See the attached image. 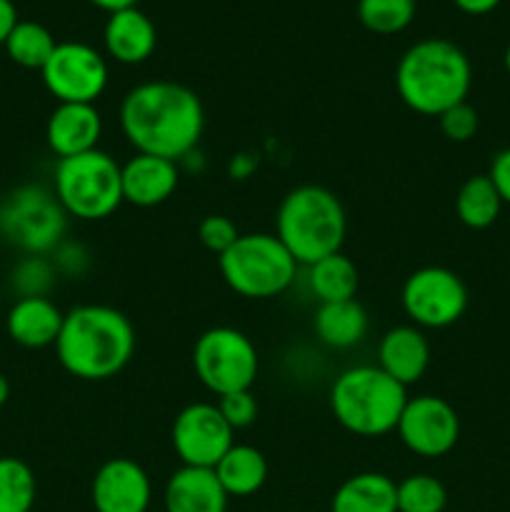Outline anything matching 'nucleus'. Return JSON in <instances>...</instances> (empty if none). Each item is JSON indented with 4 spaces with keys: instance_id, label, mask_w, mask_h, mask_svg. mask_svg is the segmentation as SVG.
I'll return each mask as SVG.
<instances>
[{
    "instance_id": "nucleus-1",
    "label": "nucleus",
    "mask_w": 510,
    "mask_h": 512,
    "mask_svg": "<svg viewBox=\"0 0 510 512\" xmlns=\"http://www.w3.org/2000/svg\"><path fill=\"white\" fill-rule=\"evenodd\" d=\"M120 130L135 153L185 160L205 130V110L188 85L150 80L135 85L120 103Z\"/></svg>"
},
{
    "instance_id": "nucleus-2",
    "label": "nucleus",
    "mask_w": 510,
    "mask_h": 512,
    "mask_svg": "<svg viewBox=\"0 0 510 512\" xmlns=\"http://www.w3.org/2000/svg\"><path fill=\"white\" fill-rule=\"evenodd\" d=\"M135 353L130 318L110 305H78L63 318L55 355L65 373L98 383L115 378Z\"/></svg>"
},
{
    "instance_id": "nucleus-3",
    "label": "nucleus",
    "mask_w": 510,
    "mask_h": 512,
    "mask_svg": "<svg viewBox=\"0 0 510 512\" xmlns=\"http://www.w3.org/2000/svg\"><path fill=\"white\" fill-rule=\"evenodd\" d=\"M473 68L463 48L445 38H425L410 45L395 68L400 100L420 115L438 118L453 105L465 103Z\"/></svg>"
},
{
    "instance_id": "nucleus-4",
    "label": "nucleus",
    "mask_w": 510,
    "mask_h": 512,
    "mask_svg": "<svg viewBox=\"0 0 510 512\" xmlns=\"http://www.w3.org/2000/svg\"><path fill=\"white\" fill-rule=\"evenodd\" d=\"M275 235L298 265H313L340 253L348 235V215L335 193L323 185H298L280 203Z\"/></svg>"
},
{
    "instance_id": "nucleus-5",
    "label": "nucleus",
    "mask_w": 510,
    "mask_h": 512,
    "mask_svg": "<svg viewBox=\"0 0 510 512\" xmlns=\"http://www.w3.org/2000/svg\"><path fill=\"white\" fill-rule=\"evenodd\" d=\"M408 403V388L390 378L378 365H355L343 370L330 388L333 418L358 438H383L398 428Z\"/></svg>"
},
{
    "instance_id": "nucleus-6",
    "label": "nucleus",
    "mask_w": 510,
    "mask_h": 512,
    "mask_svg": "<svg viewBox=\"0 0 510 512\" xmlns=\"http://www.w3.org/2000/svg\"><path fill=\"white\" fill-rule=\"evenodd\" d=\"M218 268L233 293L253 300L285 293L298 273V263L275 233H240V238L218 255Z\"/></svg>"
},
{
    "instance_id": "nucleus-7",
    "label": "nucleus",
    "mask_w": 510,
    "mask_h": 512,
    "mask_svg": "<svg viewBox=\"0 0 510 512\" xmlns=\"http://www.w3.org/2000/svg\"><path fill=\"white\" fill-rule=\"evenodd\" d=\"M53 193L70 218L103 220L123 205L120 165L105 150L58 160Z\"/></svg>"
},
{
    "instance_id": "nucleus-8",
    "label": "nucleus",
    "mask_w": 510,
    "mask_h": 512,
    "mask_svg": "<svg viewBox=\"0 0 510 512\" xmlns=\"http://www.w3.org/2000/svg\"><path fill=\"white\" fill-rule=\"evenodd\" d=\"M65 230L68 213L43 185H20L0 203V235L25 255H50Z\"/></svg>"
},
{
    "instance_id": "nucleus-9",
    "label": "nucleus",
    "mask_w": 510,
    "mask_h": 512,
    "mask_svg": "<svg viewBox=\"0 0 510 512\" xmlns=\"http://www.w3.org/2000/svg\"><path fill=\"white\" fill-rule=\"evenodd\" d=\"M193 368L200 383L218 398L250 390L258 378V350L245 333L218 325L195 340Z\"/></svg>"
},
{
    "instance_id": "nucleus-10",
    "label": "nucleus",
    "mask_w": 510,
    "mask_h": 512,
    "mask_svg": "<svg viewBox=\"0 0 510 512\" xmlns=\"http://www.w3.org/2000/svg\"><path fill=\"white\" fill-rule=\"evenodd\" d=\"M400 303L415 328L440 330L463 318L468 310V288L453 270L425 265L405 278Z\"/></svg>"
},
{
    "instance_id": "nucleus-11",
    "label": "nucleus",
    "mask_w": 510,
    "mask_h": 512,
    "mask_svg": "<svg viewBox=\"0 0 510 512\" xmlns=\"http://www.w3.org/2000/svg\"><path fill=\"white\" fill-rule=\"evenodd\" d=\"M48 93L58 103H93L108 88V63L88 43L65 40L40 70Z\"/></svg>"
},
{
    "instance_id": "nucleus-12",
    "label": "nucleus",
    "mask_w": 510,
    "mask_h": 512,
    "mask_svg": "<svg viewBox=\"0 0 510 512\" xmlns=\"http://www.w3.org/2000/svg\"><path fill=\"white\" fill-rule=\"evenodd\" d=\"M395 433L405 448L420 458H443L460 438V418L448 400L438 395L408 398Z\"/></svg>"
},
{
    "instance_id": "nucleus-13",
    "label": "nucleus",
    "mask_w": 510,
    "mask_h": 512,
    "mask_svg": "<svg viewBox=\"0 0 510 512\" xmlns=\"http://www.w3.org/2000/svg\"><path fill=\"white\" fill-rule=\"evenodd\" d=\"M233 433L218 405L193 403L178 413L170 438L180 463L190 468H215L233 448Z\"/></svg>"
},
{
    "instance_id": "nucleus-14",
    "label": "nucleus",
    "mask_w": 510,
    "mask_h": 512,
    "mask_svg": "<svg viewBox=\"0 0 510 512\" xmlns=\"http://www.w3.org/2000/svg\"><path fill=\"white\" fill-rule=\"evenodd\" d=\"M90 500L95 512H148L153 483L135 460L110 458L95 470Z\"/></svg>"
},
{
    "instance_id": "nucleus-15",
    "label": "nucleus",
    "mask_w": 510,
    "mask_h": 512,
    "mask_svg": "<svg viewBox=\"0 0 510 512\" xmlns=\"http://www.w3.org/2000/svg\"><path fill=\"white\" fill-rule=\"evenodd\" d=\"M103 118L93 103H58L45 123V143L58 160L98 150Z\"/></svg>"
},
{
    "instance_id": "nucleus-16",
    "label": "nucleus",
    "mask_w": 510,
    "mask_h": 512,
    "mask_svg": "<svg viewBox=\"0 0 510 512\" xmlns=\"http://www.w3.org/2000/svg\"><path fill=\"white\" fill-rule=\"evenodd\" d=\"M180 170L175 160L158 155L135 153L125 165H120V183H123V203L135 208H155L175 193Z\"/></svg>"
},
{
    "instance_id": "nucleus-17",
    "label": "nucleus",
    "mask_w": 510,
    "mask_h": 512,
    "mask_svg": "<svg viewBox=\"0 0 510 512\" xmlns=\"http://www.w3.org/2000/svg\"><path fill=\"white\" fill-rule=\"evenodd\" d=\"M228 493L220 485L213 468H183L175 470L165 483V512H225Z\"/></svg>"
},
{
    "instance_id": "nucleus-18",
    "label": "nucleus",
    "mask_w": 510,
    "mask_h": 512,
    "mask_svg": "<svg viewBox=\"0 0 510 512\" xmlns=\"http://www.w3.org/2000/svg\"><path fill=\"white\" fill-rule=\"evenodd\" d=\"M430 365V345L415 325H398L380 338L378 368L400 385L418 383Z\"/></svg>"
},
{
    "instance_id": "nucleus-19",
    "label": "nucleus",
    "mask_w": 510,
    "mask_h": 512,
    "mask_svg": "<svg viewBox=\"0 0 510 512\" xmlns=\"http://www.w3.org/2000/svg\"><path fill=\"white\" fill-rule=\"evenodd\" d=\"M103 43L115 63L138 65L153 55L155 45H158V30L143 10L125 8L108 15Z\"/></svg>"
},
{
    "instance_id": "nucleus-20",
    "label": "nucleus",
    "mask_w": 510,
    "mask_h": 512,
    "mask_svg": "<svg viewBox=\"0 0 510 512\" xmlns=\"http://www.w3.org/2000/svg\"><path fill=\"white\" fill-rule=\"evenodd\" d=\"M65 313L50 298H18L8 310L5 328L20 348L40 350L55 345Z\"/></svg>"
},
{
    "instance_id": "nucleus-21",
    "label": "nucleus",
    "mask_w": 510,
    "mask_h": 512,
    "mask_svg": "<svg viewBox=\"0 0 510 512\" xmlns=\"http://www.w3.org/2000/svg\"><path fill=\"white\" fill-rule=\"evenodd\" d=\"M330 512H398V483L373 470L350 475L335 490Z\"/></svg>"
},
{
    "instance_id": "nucleus-22",
    "label": "nucleus",
    "mask_w": 510,
    "mask_h": 512,
    "mask_svg": "<svg viewBox=\"0 0 510 512\" xmlns=\"http://www.w3.org/2000/svg\"><path fill=\"white\" fill-rule=\"evenodd\" d=\"M315 335L333 350H350L368 335V313L358 300L320 303L313 318Z\"/></svg>"
},
{
    "instance_id": "nucleus-23",
    "label": "nucleus",
    "mask_w": 510,
    "mask_h": 512,
    "mask_svg": "<svg viewBox=\"0 0 510 512\" xmlns=\"http://www.w3.org/2000/svg\"><path fill=\"white\" fill-rule=\"evenodd\" d=\"M213 470L228 498L255 495L268 480V460L253 445L233 443V448L220 458V463Z\"/></svg>"
},
{
    "instance_id": "nucleus-24",
    "label": "nucleus",
    "mask_w": 510,
    "mask_h": 512,
    "mask_svg": "<svg viewBox=\"0 0 510 512\" xmlns=\"http://www.w3.org/2000/svg\"><path fill=\"white\" fill-rule=\"evenodd\" d=\"M308 288L318 298V303L353 300L360 288V273L353 260L340 250L308 265Z\"/></svg>"
},
{
    "instance_id": "nucleus-25",
    "label": "nucleus",
    "mask_w": 510,
    "mask_h": 512,
    "mask_svg": "<svg viewBox=\"0 0 510 512\" xmlns=\"http://www.w3.org/2000/svg\"><path fill=\"white\" fill-rule=\"evenodd\" d=\"M503 198L493 185L490 175H473L460 185L455 195V213L460 223L473 230H485L498 220Z\"/></svg>"
},
{
    "instance_id": "nucleus-26",
    "label": "nucleus",
    "mask_w": 510,
    "mask_h": 512,
    "mask_svg": "<svg viewBox=\"0 0 510 512\" xmlns=\"http://www.w3.org/2000/svg\"><path fill=\"white\" fill-rule=\"evenodd\" d=\"M55 38L45 25L35 20H20L10 38L5 40V53L15 65L28 70H43L55 50Z\"/></svg>"
},
{
    "instance_id": "nucleus-27",
    "label": "nucleus",
    "mask_w": 510,
    "mask_h": 512,
    "mask_svg": "<svg viewBox=\"0 0 510 512\" xmlns=\"http://www.w3.org/2000/svg\"><path fill=\"white\" fill-rule=\"evenodd\" d=\"M38 495L28 463L13 455L0 458V512H30Z\"/></svg>"
},
{
    "instance_id": "nucleus-28",
    "label": "nucleus",
    "mask_w": 510,
    "mask_h": 512,
    "mask_svg": "<svg viewBox=\"0 0 510 512\" xmlns=\"http://www.w3.org/2000/svg\"><path fill=\"white\" fill-rule=\"evenodd\" d=\"M415 0H358V20L375 35L403 33L415 20Z\"/></svg>"
},
{
    "instance_id": "nucleus-29",
    "label": "nucleus",
    "mask_w": 510,
    "mask_h": 512,
    "mask_svg": "<svg viewBox=\"0 0 510 512\" xmlns=\"http://www.w3.org/2000/svg\"><path fill=\"white\" fill-rule=\"evenodd\" d=\"M58 283L50 255H23L10 270V288L18 298H50V290Z\"/></svg>"
},
{
    "instance_id": "nucleus-30",
    "label": "nucleus",
    "mask_w": 510,
    "mask_h": 512,
    "mask_svg": "<svg viewBox=\"0 0 510 512\" xmlns=\"http://www.w3.org/2000/svg\"><path fill=\"white\" fill-rule=\"evenodd\" d=\"M448 490L435 475L415 473L398 483V512H443Z\"/></svg>"
},
{
    "instance_id": "nucleus-31",
    "label": "nucleus",
    "mask_w": 510,
    "mask_h": 512,
    "mask_svg": "<svg viewBox=\"0 0 510 512\" xmlns=\"http://www.w3.org/2000/svg\"><path fill=\"white\" fill-rule=\"evenodd\" d=\"M438 123L440 133H443L445 138L453 140V143H468V140L475 138V133H478L480 120L473 105L465 100V103H458L453 105V108L445 110V113H440Z\"/></svg>"
},
{
    "instance_id": "nucleus-32",
    "label": "nucleus",
    "mask_w": 510,
    "mask_h": 512,
    "mask_svg": "<svg viewBox=\"0 0 510 512\" xmlns=\"http://www.w3.org/2000/svg\"><path fill=\"white\" fill-rule=\"evenodd\" d=\"M198 238L210 253L223 255L240 238V230L228 215H205L198 225Z\"/></svg>"
},
{
    "instance_id": "nucleus-33",
    "label": "nucleus",
    "mask_w": 510,
    "mask_h": 512,
    "mask_svg": "<svg viewBox=\"0 0 510 512\" xmlns=\"http://www.w3.org/2000/svg\"><path fill=\"white\" fill-rule=\"evenodd\" d=\"M215 405H218L220 415H223L225 423H228L233 430L250 428V425L255 423V418H258V400L253 398L250 390H238V393L220 395Z\"/></svg>"
},
{
    "instance_id": "nucleus-34",
    "label": "nucleus",
    "mask_w": 510,
    "mask_h": 512,
    "mask_svg": "<svg viewBox=\"0 0 510 512\" xmlns=\"http://www.w3.org/2000/svg\"><path fill=\"white\" fill-rule=\"evenodd\" d=\"M50 260H53L58 275H68V278H80L90 268V253L85 250V245L73 243V240H63L50 253Z\"/></svg>"
},
{
    "instance_id": "nucleus-35",
    "label": "nucleus",
    "mask_w": 510,
    "mask_h": 512,
    "mask_svg": "<svg viewBox=\"0 0 510 512\" xmlns=\"http://www.w3.org/2000/svg\"><path fill=\"white\" fill-rule=\"evenodd\" d=\"M488 175L490 180H493L495 188H498L503 203L510 205V148L500 150V153L495 155L493 163H490Z\"/></svg>"
},
{
    "instance_id": "nucleus-36",
    "label": "nucleus",
    "mask_w": 510,
    "mask_h": 512,
    "mask_svg": "<svg viewBox=\"0 0 510 512\" xmlns=\"http://www.w3.org/2000/svg\"><path fill=\"white\" fill-rule=\"evenodd\" d=\"M18 23V10H15L13 0H0V45H5Z\"/></svg>"
},
{
    "instance_id": "nucleus-37",
    "label": "nucleus",
    "mask_w": 510,
    "mask_h": 512,
    "mask_svg": "<svg viewBox=\"0 0 510 512\" xmlns=\"http://www.w3.org/2000/svg\"><path fill=\"white\" fill-rule=\"evenodd\" d=\"M453 3L455 8H460L468 15H485V13H493L503 0H453Z\"/></svg>"
},
{
    "instance_id": "nucleus-38",
    "label": "nucleus",
    "mask_w": 510,
    "mask_h": 512,
    "mask_svg": "<svg viewBox=\"0 0 510 512\" xmlns=\"http://www.w3.org/2000/svg\"><path fill=\"white\" fill-rule=\"evenodd\" d=\"M255 165H258V160H253L250 155H235L233 160H230V178L235 180H245L250 173L255 170Z\"/></svg>"
},
{
    "instance_id": "nucleus-39",
    "label": "nucleus",
    "mask_w": 510,
    "mask_h": 512,
    "mask_svg": "<svg viewBox=\"0 0 510 512\" xmlns=\"http://www.w3.org/2000/svg\"><path fill=\"white\" fill-rule=\"evenodd\" d=\"M90 3L110 15V13H118V10H125V8H138L140 0H90Z\"/></svg>"
},
{
    "instance_id": "nucleus-40",
    "label": "nucleus",
    "mask_w": 510,
    "mask_h": 512,
    "mask_svg": "<svg viewBox=\"0 0 510 512\" xmlns=\"http://www.w3.org/2000/svg\"><path fill=\"white\" fill-rule=\"evenodd\" d=\"M8 398H10V383H8V378H5V375L0 373V408H3V405L8 403Z\"/></svg>"
},
{
    "instance_id": "nucleus-41",
    "label": "nucleus",
    "mask_w": 510,
    "mask_h": 512,
    "mask_svg": "<svg viewBox=\"0 0 510 512\" xmlns=\"http://www.w3.org/2000/svg\"><path fill=\"white\" fill-rule=\"evenodd\" d=\"M505 70L510 73V43H508V48H505Z\"/></svg>"
},
{
    "instance_id": "nucleus-42",
    "label": "nucleus",
    "mask_w": 510,
    "mask_h": 512,
    "mask_svg": "<svg viewBox=\"0 0 510 512\" xmlns=\"http://www.w3.org/2000/svg\"><path fill=\"white\" fill-rule=\"evenodd\" d=\"M0 303H3V298H0Z\"/></svg>"
}]
</instances>
